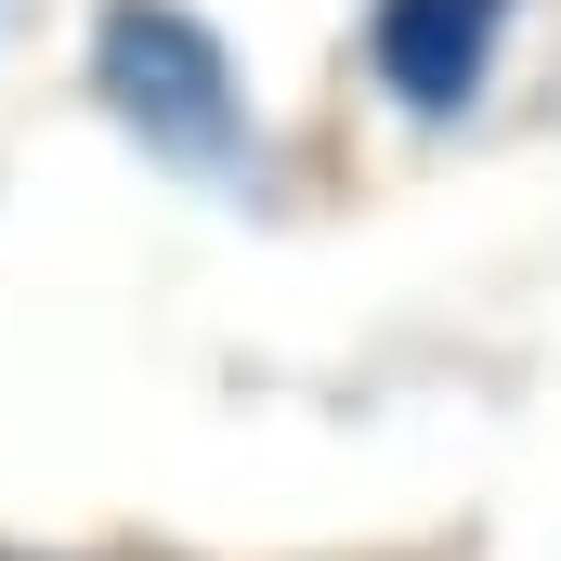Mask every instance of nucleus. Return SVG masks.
Here are the masks:
<instances>
[{
  "label": "nucleus",
  "instance_id": "obj_1",
  "mask_svg": "<svg viewBox=\"0 0 561 561\" xmlns=\"http://www.w3.org/2000/svg\"><path fill=\"white\" fill-rule=\"evenodd\" d=\"M92 92H105L157 157H183V170H236V157H249L236 53H222L183 0H105V26H92Z\"/></svg>",
  "mask_w": 561,
  "mask_h": 561
},
{
  "label": "nucleus",
  "instance_id": "obj_2",
  "mask_svg": "<svg viewBox=\"0 0 561 561\" xmlns=\"http://www.w3.org/2000/svg\"><path fill=\"white\" fill-rule=\"evenodd\" d=\"M496 39H510V0H379L366 13V53H379L392 105H419V118H444V105L483 92Z\"/></svg>",
  "mask_w": 561,
  "mask_h": 561
},
{
  "label": "nucleus",
  "instance_id": "obj_3",
  "mask_svg": "<svg viewBox=\"0 0 561 561\" xmlns=\"http://www.w3.org/2000/svg\"><path fill=\"white\" fill-rule=\"evenodd\" d=\"M0 561H26V549H0Z\"/></svg>",
  "mask_w": 561,
  "mask_h": 561
}]
</instances>
